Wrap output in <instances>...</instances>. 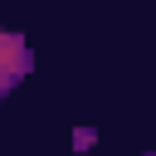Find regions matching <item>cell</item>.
I'll list each match as a JSON object with an SVG mask.
<instances>
[{
    "mask_svg": "<svg viewBox=\"0 0 156 156\" xmlns=\"http://www.w3.org/2000/svg\"><path fill=\"white\" fill-rule=\"evenodd\" d=\"M29 68H34V54H29L24 34L0 29V93H15V88L29 78Z\"/></svg>",
    "mask_w": 156,
    "mask_h": 156,
    "instance_id": "obj_1",
    "label": "cell"
},
{
    "mask_svg": "<svg viewBox=\"0 0 156 156\" xmlns=\"http://www.w3.org/2000/svg\"><path fill=\"white\" fill-rule=\"evenodd\" d=\"M93 141H98V132H93V127H78V132H73V146H78V151H88Z\"/></svg>",
    "mask_w": 156,
    "mask_h": 156,
    "instance_id": "obj_2",
    "label": "cell"
},
{
    "mask_svg": "<svg viewBox=\"0 0 156 156\" xmlns=\"http://www.w3.org/2000/svg\"><path fill=\"white\" fill-rule=\"evenodd\" d=\"M146 156H156V151H146Z\"/></svg>",
    "mask_w": 156,
    "mask_h": 156,
    "instance_id": "obj_3",
    "label": "cell"
},
{
    "mask_svg": "<svg viewBox=\"0 0 156 156\" xmlns=\"http://www.w3.org/2000/svg\"><path fill=\"white\" fill-rule=\"evenodd\" d=\"M0 98H5V93H0Z\"/></svg>",
    "mask_w": 156,
    "mask_h": 156,
    "instance_id": "obj_4",
    "label": "cell"
}]
</instances>
